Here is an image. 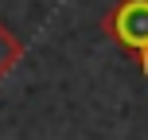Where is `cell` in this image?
<instances>
[{
    "label": "cell",
    "mask_w": 148,
    "mask_h": 140,
    "mask_svg": "<svg viewBox=\"0 0 148 140\" xmlns=\"http://www.w3.org/2000/svg\"><path fill=\"white\" fill-rule=\"evenodd\" d=\"M20 55H23V47H20V39H16L12 31H8L4 23H0V78H4V74L12 70L16 62H20Z\"/></svg>",
    "instance_id": "2"
},
{
    "label": "cell",
    "mask_w": 148,
    "mask_h": 140,
    "mask_svg": "<svg viewBox=\"0 0 148 140\" xmlns=\"http://www.w3.org/2000/svg\"><path fill=\"white\" fill-rule=\"evenodd\" d=\"M105 31L148 74V0H117L113 12L105 16Z\"/></svg>",
    "instance_id": "1"
}]
</instances>
